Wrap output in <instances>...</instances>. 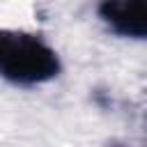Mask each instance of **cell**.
Listing matches in <instances>:
<instances>
[{"instance_id": "cell-1", "label": "cell", "mask_w": 147, "mask_h": 147, "mask_svg": "<svg viewBox=\"0 0 147 147\" xmlns=\"http://www.w3.org/2000/svg\"><path fill=\"white\" fill-rule=\"evenodd\" d=\"M60 71L57 53L37 34L0 30V76L16 85H37Z\"/></svg>"}, {"instance_id": "cell-2", "label": "cell", "mask_w": 147, "mask_h": 147, "mask_svg": "<svg viewBox=\"0 0 147 147\" xmlns=\"http://www.w3.org/2000/svg\"><path fill=\"white\" fill-rule=\"evenodd\" d=\"M99 14L122 37L142 39L147 34V5H145V0H103L99 5Z\"/></svg>"}]
</instances>
